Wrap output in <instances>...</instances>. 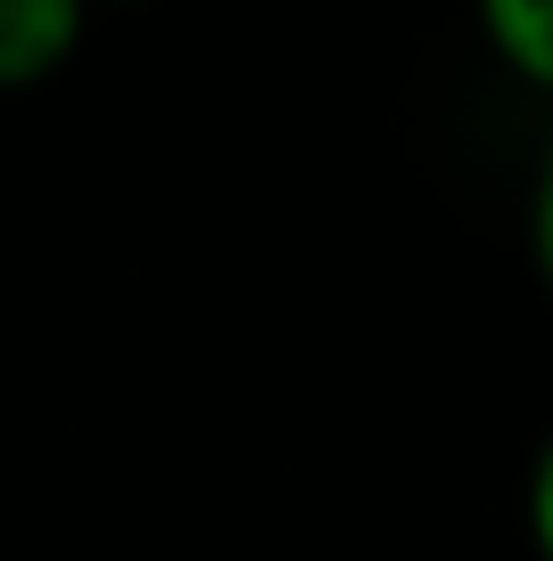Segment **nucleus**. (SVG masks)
<instances>
[{
    "instance_id": "1",
    "label": "nucleus",
    "mask_w": 553,
    "mask_h": 561,
    "mask_svg": "<svg viewBox=\"0 0 553 561\" xmlns=\"http://www.w3.org/2000/svg\"><path fill=\"white\" fill-rule=\"evenodd\" d=\"M90 0H0V90H33L82 49Z\"/></svg>"
},
{
    "instance_id": "2",
    "label": "nucleus",
    "mask_w": 553,
    "mask_h": 561,
    "mask_svg": "<svg viewBox=\"0 0 553 561\" xmlns=\"http://www.w3.org/2000/svg\"><path fill=\"white\" fill-rule=\"evenodd\" d=\"M472 16H481L488 49L512 82L553 99V0H472Z\"/></svg>"
},
{
    "instance_id": "3",
    "label": "nucleus",
    "mask_w": 553,
    "mask_h": 561,
    "mask_svg": "<svg viewBox=\"0 0 553 561\" xmlns=\"http://www.w3.org/2000/svg\"><path fill=\"white\" fill-rule=\"evenodd\" d=\"M529 253H538V277L553 294V139L538 154V180H529Z\"/></svg>"
},
{
    "instance_id": "4",
    "label": "nucleus",
    "mask_w": 553,
    "mask_h": 561,
    "mask_svg": "<svg viewBox=\"0 0 553 561\" xmlns=\"http://www.w3.org/2000/svg\"><path fill=\"white\" fill-rule=\"evenodd\" d=\"M529 546H538V561H553V439L529 463Z\"/></svg>"
}]
</instances>
